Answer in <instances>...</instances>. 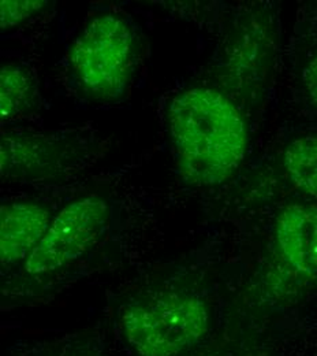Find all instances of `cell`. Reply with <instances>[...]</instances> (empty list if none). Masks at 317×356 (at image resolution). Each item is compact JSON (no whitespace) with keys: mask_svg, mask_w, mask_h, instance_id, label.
<instances>
[{"mask_svg":"<svg viewBox=\"0 0 317 356\" xmlns=\"http://www.w3.org/2000/svg\"><path fill=\"white\" fill-rule=\"evenodd\" d=\"M171 141L183 177L197 185H218L241 166L246 151L245 122L223 95L189 89L169 113Z\"/></svg>","mask_w":317,"mask_h":356,"instance_id":"obj_1","label":"cell"},{"mask_svg":"<svg viewBox=\"0 0 317 356\" xmlns=\"http://www.w3.org/2000/svg\"><path fill=\"white\" fill-rule=\"evenodd\" d=\"M209 315L201 299L163 293L130 305L122 316L128 343L141 356H177L208 332Z\"/></svg>","mask_w":317,"mask_h":356,"instance_id":"obj_2","label":"cell"},{"mask_svg":"<svg viewBox=\"0 0 317 356\" xmlns=\"http://www.w3.org/2000/svg\"><path fill=\"white\" fill-rule=\"evenodd\" d=\"M135 35L114 14L93 18L71 49L70 66L84 90L97 99H115L129 84L135 67Z\"/></svg>","mask_w":317,"mask_h":356,"instance_id":"obj_3","label":"cell"},{"mask_svg":"<svg viewBox=\"0 0 317 356\" xmlns=\"http://www.w3.org/2000/svg\"><path fill=\"white\" fill-rule=\"evenodd\" d=\"M108 218V204L103 197L88 196L69 204L26 259V273L46 274L78 259L98 240Z\"/></svg>","mask_w":317,"mask_h":356,"instance_id":"obj_4","label":"cell"},{"mask_svg":"<svg viewBox=\"0 0 317 356\" xmlns=\"http://www.w3.org/2000/svg\"><path fill=\"white\" fill-rule=\"evenodd\" d=\"M275 234L287 264L317 282V206H287L276 220Z\"/></svg>","mask_w":317,"mask_h":356,"instance_id":"obj_5","label":"cell"},{"mask_svg":"<svg viewBox=\"0 0 317 356\" xmlns=\"http://www.w3.org/2000/svg\"><path fill=\"white\" fill-rule=\"evenodd\" d=\"M49 213L35 203H8L0 207V262L3 266L28 259L44 238Z\"/></svg>","mask_w":317,"mask_h":356,"instance_id":"obj_6","label":"cell"},{"mask_svg":"<svg viewBox=\"0 0 317 356\" xmlns=\"http://www.w3.org/2000/svg\"><path fill=\"white\" fill-rule=\"evenodd\" d=\"M37 90L31 74L21 66L6 65L0 72V118L14 120L36 104Z\"/></svg>","mask_w":317,"mask_h":356,"instance_id":"obj_7","label":"cell"},{"mask_svg":"<svg viewBox=\"0 0 317 356\" xmlns=\"http://www.w3.org/2000/svg\"><path fill=\"white\" fill-rule=\"evenodd\" d=\"M284 168L297 188L317 199V136H305L289 144Z\"/></svg>","mask_w":317,"mask_h":356,"instance_id":"obj_8","label":"cell"},{"mask_svg":"<svg viewBox=\"0 0 317 356\" xmlns=\"http://www.w3.org/2000/svg\"><path fill=\"white\" fill-rule=\"evenodd\" d=\"M46 1L39 0H3L0 4L1 29H8L35 15L44 7Z\"/></svg>","mask_w":317,"mask_h":356,"instance_id":"obj_9","label":"cell"},{"mask_svg":"<svg viewBox=\"0 0 317 356\" xmlns=\"http://www.w3.org/2000/svg\"><path fill=\"white\" fill-rule=\"evenodd\" d=\"M302 80L311 102L317 107V56L305 67Z\"/></svg>","mask_w":317,"mask_h":356,"instance_id":"obj_10","label":"cell"}]
</instances>
